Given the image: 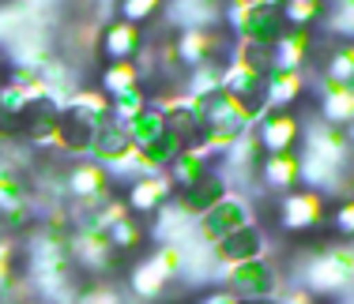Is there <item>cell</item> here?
<instances>
[{
  "label": "cell",
  "mask_w": 354,
  "mask_h": 304,
  "mask_svg": "<svg viewBox=\"0 0 354 304\" xmlns=\"http://www.w3.org/2000/svg\"><path fill=\"white\" fill-rule=\"evenodd\" d=\"M301 154V181H309V188L324 192V184L332 188L335 176L343 173L351 162V139L343 128H332V124L317 121V124H306V139L298 147Z\"/></svg>",
  "instance_id": "6da1fadb"
},
{
  "label": "cell",
  "mask_w": 354,
  "mask_h": 304,
  "mask_svg": "<svg viewBox=\"0 0 354 304\" xmlns=\"http://www.w3.org/2000/svg\"><path fill=\"white\" fill-rule=\"evenodd\" d=\"M61 188H64V196H68L64 207L72 210V218H80V214H91V210L106 207L109 199H117V176L109 173L106 165L83 158V162H72L64 169Z\"/></svg>",
  "instance_id": "7a4b0ae2"
},
{
  "label": "cell",
  "mask_w": 354,
  "mask_h": 304,
  "mask_svg": "<svg viewBox=\"0 0 354 304\" xmlns=\"http://www.w3.org/2000/svg\"><path fill=\"white\" fill-rule=\"evenodd\" d=\"M223 27L238 45H275L286 34L283 8H245L238 0H223Z\"/></svg>",
  "instance_id": "3957f363"
},
{
  "label": "cell",
  "mask_w": 354,
  "mask_h": 304,
  "mask_svg": "<svg viewBox=\"0 0 354 304\" xmlns=\"http://www.w3.org/2000/svg\"><path fill=\"white\" fill-rule=\"evenodd\" d=\"M181 267H185V252L177 248V244H162V248H155L151 256H140L136 263H132V270H129L132 297L158 301L166 290H170L174 278L181 274Z\"/></svg>",
  "instance_id": "277c9868"
},
{
  "label": "cell",
  "mask_w": 354,
  "mask_h": 304,
  "mask_svg": "<svg viewBox=\"0 0 354 304\" xmlns=\"http://www.w3.org/2000/svg\"><path fill=\"white\" fill-rule=\"evenodd\" d=\"M351 282H354V244H332V248H320L306 259L298 285H306L320 297V293H335Z\"/></svg>",
  "instance_id": "5b68a950"
},
{
  "label": "cell",
  "mask_w": 354,
  "mask_h": 304,
  "mask_svg": "<svg viewBox=\"0 0 354 304\" xmlns=\"http://www.w3.org/2000/svg\"><path fill=\"white\" fill-rule=\"evenodd\" d=\"M328 218V196L317 188H294L279 199V210H275V222H279L283 233L290 236H309L324 225Z\"/></svg>",
  "instance_id": "8992f818"
},
{
  "label": "cell",
  "mask_w": 354,
  "mask_h": 304,
  "mask_svg": "<svg viewBox=\"0 0 354 304\" xmlns=\"http://www.w3.org/2000/svg\"><path fill=\"white\" fill-rule=\"evenodd\" d=\"M87 158L98 165H106L113 176H124V173L140 176V150L132 147V135L121 121H106L102 128L95 132V143H91Z\"/></svg>",
  "instance_id": "52a82bcc"
},
{
  "label": "cell",
  "mask_w": 354,
  "mask_h": 304,
  "mask_svg": "<svg viewBox=\"0 0 354 304\" xmlns=\"http://www.w3.org/2000/svg\"><path fill=\"white\" fill-rule=\"evenodd\" d=\"M68 256H72L75 267L95 274V278H106L109 270L117 267V252H113V244H109V233L98 230L87 218L75 222V230L68 236Z\"/></svg>",
  "instance_id": "ba28073f"
},
{
  "label": "cell",
  "mask_w": 354,
  "mask_h": 304,
  "mask_svg": "<svg viewBox=\"0 0 354 304\" xmlns=\"http://www.w3.org/2000/svg\"><path fill=\"white\" fill-rule=\"evenodd\" d=\"M223 282H226V290H230L238 301H275L279 290H283L279 270H275V263L268 256L223 270Z\"/></svg>",
  "instance_id": "9c48e42d"
},
{
  "label": "cell",
  "mask_w": 354,
  "mask_h": 304,
  "mask_svg": "<svg viewBox=\"0 0 354 304\" xmlns=\"http://www.w3.org/2000/svg\"><path fill=\"white\" fill-rule=\"evenodd\" d=\"M257 135L260 150L268 154H290V150L301 147V139H306V121H301L294 109H268L264 121L252 128Z\"/></svg>",
  "instance_id": "30bf717a"
},
{
  "label": "cell",
  "mask_w": 354,
  "mask_h": 304,
  "mask_svg": "<svg viewBox=\"0 0 354 304\" xmlns=\"http://www.w3.org/2000/svg\"><path fill=\"white\" fill-rule=\"evenodd\" d=\"M223 90L238 98L245 109H252L257 116L268 113V75H260L257 68H249L238 57H230V64L223 68Z\"/></svg>",
  "instance_id": "8fae6325"
},
{
  "label": "cell",
  "mask_w": 354,
  "mask_h": 304,
  "mask_svg": "<svg viewBox=\"0 0 354 304\" xmlns=\"http://www.w3.org/2000/svg\"><path fill=\"white\" fill-rule=\"evenodd\" d=\"M61 109H64L61 98L30 101L27 113H23V121H19V143H27V147H35V150H53L57 124H61Z\"/></svg>",
  "instance_id": "7c38bea8"
},
{
  "label": "cell",
  "mask_w": 354,
  "mask_h": 304,
  "mask_svg": "<svg viewBox=\"0 0 354 304\" xmlns=\"http://www.w3.org/2000/svg\"><path fill=\"white\" fill-rule=\"evenodd\" d=\"M102 124H106V121H98V116L83 113L80 105H68V101H64L53 150H61V154H68V158H87L91 143H95V132L102 128Z\"/></svg>",
  "instance_id": "4fadbf2b"
},
{
  "label": "cell",
  "mask_w": 354,
  "mask_h": 304,
  "mask_svg": "<svg viewBox=\"0 0 354 304\" xmlns=\"http://www.w3.org/2000/svg\"><path fill=\"white\" fill-rule=\"evenodd\" d=\"M252 222V210H249V203L241 199V196H226L218 207H212L204 218L196 222V236L207 244V248H215L218 241H226L230 233H238L241 225H249Z\"/></svg>",
  "instance_id": "5bb4252c"
},
{
  "label": "cell",
  "mask_w": 354,
  "mask_h": 304,
  "mask_svg": "<svg viewBox=\"0 0 354 304\" xmlns=\"http://www.w3.org/2000/svg\"><path fill=\"white\" fill-rule=\"evenodd\" d=\"M177 196L170 173H143V176H132L129 188H124V203L136 218H147V214H158L162 207H170Z\"/></svg>",
  "instance_id": "9a60e30c"
},
{
  "label": "cell",
  "mask_w": 354,
  "mask_h": 304,
  "mask_svg": "<svg viewBox=\"0 0 354 304\" xmlns=\"http://www.w3.org/2000/svg\"><path fill=\"white\" fill-rule=\"evenodd\" d=\"M226 196H234V192H230V181H226V176L215 169V173L204 176V181L192 184V188H181V192H177V196H174V210H177L181 218H189V222H200V218H204L212 207H218Z\"/></svg>",
  "instance_id": "2e32d148"
},
{
  "label": "cell",
  "mask_w": 354,
  "mask_h": 304,
  "mask_svg": "<svg viewBox=\"0 0 354 304\" xmlns=\"http://www.w3.org/2000/svg\"><path fill=\"white\" fill-rule=\"evenodd\" d=\"M98 49H102V64H117V61L136 64L147 53V38H143V27H136V23L109 19L102 34H98Z\"/></svg>",
  "instance_id": "e0dca14e"
},
{
  "label": "cell",
  "mask_w": 354,
  "mask_h": 304,
  "mask_svg": "<svg viewBox=\"0 0 354 304\" xmlns=\"http://www.w3.org/2000/svg\"><path fill=\"white\" fill-rule=\"evenodd\" d=\"M264 252H268V233L260 230V222H249L238 233H230L226 241H218L212 256L223 270H230L238 263H249V259H264Z\"/></svg>",
  "instance_id": "ac0fdd59"
},
{
  "label": "cell",
  "mask_w": 354,
  "mask_h": 304,
  "mask_svg": "<svg viewBox=\"0 0 354 304\" xmlns=\"http://www.w3.org/2000/svg\"><path fill=\"white\" fill-rule=\"evenodd\" d=\"M27 252L19 248V241L8 233H0V297H15L19 290H27Z\"/></svg>",
  "instance_id": "d6986e66"
},
{
  "label": "cell",
  "mask_w": 354,
  "mask_h": 304,
  "mask_svg": "<svg viewBox=\"0 0 354 304\" xmlns=\"http://www.w3.org/2000/svg\"><path fill=\"white\" fill-rule=\"evenodd\" d=\"M313 49H317L313 30L286 27V34H283V38L272 45V53H275V68H286V72H306V64L313 61Z\"/></svg>",
  "instance_id": "ffe728a7"
},
{
  "label": "cell",
  "mask_w": 354,
  "mask_h": 304,
  "mask_svg": "<svg viewBox=\"0 0 354 304\" xmlns=\"http://www.w3.org/2000/svg\"><path fill=\"white\" fill-rule=\"evenodd\" d=\"M257 173H260V181H264V188L286 196V192L301 188V154L298 150H290V154H268Z\"/></svg>",
  "instance_id": "44dd1931"
},
{
  "label": "cell",
  "mask_w": 354,
  "mask_h": 304,
  "mask_svg": "<svg viewBox=\"0 0 354 304\" xmlns=\"http://www.w3.org/2000/svg\"><path fill=\"white\" fill-rule=\"evenodd\" d=\"M317 113L324 124L347 132L354 124V87H339V83H324L317 98Z\"/></svg>",
  "instance_id": "7402d4cb"
},
{
  "label": "cell",
  "mask_w": 354,
  "mask_h": 304,
  "mask_svg": "<svg viewBox=\"0 0 354 304\" xmlns=\"http://www.w3.org/2000/svg\"><path fill=\"white\" fill-rule=\"evenodd\" d=\"M306 98V72H268V109H294Z\"/></svg>",
  "instance_id": "603a6c76"
},
{
  "label": "cell",
  "mask_w": 354,
  "mask_h": 304,
  "mask_svg": "<svg viewBox=\"0 0 354 304\" xmlns=\"http://www.w3.org/2000/svg\"><path fill=\"white\" fill-rule=\"evenodd\" d=\"M166 173H170L174 188L181 192V188H192L196 181H204L207 173H215V165H212V154H207L204 147H189V150L177 154V162L166 169Z\"/></svg>",
  "instance_id": "cb8c5ba5"
},
{
  "label": "cell",
  "mask_w": 354,
  "mask_h": 304,
  "mask_svg": "<svg viewBox=\"0 0 354 304\" xmlns=\"http://www.w3.org/2000/svg\"><path fill=\"white\" fill-rule=\"evenodd\" d=\"M35 199V176L19 162H0V207Z\"/></svg>",
  "instance_id": "d4e9b609"
},
{
  "label": "cell",
  "mask_w": 354,
  "mask_h": 304,
  "mask_svg": "<svg viewBox=\"0 0 354 304\" xmlns=\"http://www.w3.org/2000/svg\"><path fill=\"white\" fill-rule=\"evenodd\" d=\"M181 150H185L181 139H177L170 128H166V135H158L151 147L140 150V176H143V173H166V169L177 162V154H181Z\"/></svg>",
  "instance_id": "484cf974"
},
{
  "label": "cell",
  "mask_w": 354,
  "mask_h": 304,
  "mask_svg": "<svg viewBox=\"0 0 354 304\" xmlns=\"http://www.w3.org/2000/svg\"><path fill=\"white\" fill-rule=\"evenodd\" d=\"M324 83H339V87H354V41L343 38L328 49L324 64H320Z\"/></svg>",
  "instance_id": "4316f807"
},
{
  "label": "cell",
  "mask_w": 354,
  "mask_h": 304,
  "mask_svg": "<svg viewBox=\"0 0 354 304\" xmlns=\"http://www.w3.org/2000/svg\"><path fill=\"white\" fill-rule=\"evenodd\" d=\"M124 128H129V135H132V147L143 150V147H151L158 135H166V113H162L158 105H147L143 113L132 116Z\"/></svg>",
  "instance_id": "83f0119b"
},
{
  "label": "cell",
  "mask_w": 354,
  "mask_h": 304,
  "mask_svg": "<svg viewBox=\"0 0 354 304\" xmlns=\"http://www.w3.org/2000/svg\"><path fill=\"white\" fill-rule=\"evenodd\" d=\"M98 87L113 98V94H121V90H129V87H143V72H140V64H129V61L102 64V72H98Z\"/></svg>",
  "instance_id": "f1b7e54d"
},
{
  "label": "cell",
  "mask_w": 354,
  "mask_h": 304,
  "mask_svg": "<svg viewBox=\"0 0 354 304\" xmlns=\"http://www.w3.org/2000/svg\"><path fill=\"white\" fill-rule=\"evenodd\" d=\"M283 15H286V27L313 30L328 19V0H286Z\"/></svg>",
  "instance_id": "f546056e"
},
{
  "label": "cell",
  "mask_w": 354,
  "mask_h": 304,
  "mask_svg": "<svg viewBox=\"0 0 354 304\" xmlns=\"http://www.w3.org/2000/svg\"><path fill=\"white\" fill-rule=\"evenodd\" d=\"M109 244H113L117 256H136L143 244H147V230H143V222L136 214H129L109 230Z\"/></svg>",
  "instance_id": "4dcf8cb0"
},
{
  "label": "cell",
  "mask_w": 354,
  "mask_h": 304,
  "mask_svg": "<svg viewBox=\"0 0 354 304\" xmlns=\"http://www.w3.org/2000/svg\"><path fill=\"white\" fill-rule=\"evenodd\" d=\"M68 105H80L83 113L98 116V121H113V101L102 87H75L68 94Z\"/></svg>",
  "instance_id": "1f68e13d"
},
{
  "label": "cell",
  "mask_w": 354,
  "mask_h": 304,
  "mask_svg": "<svg viewBox=\"0 0 354 304\" xmlns=\"http://www.w3.org/2000/svg\"><path fill=\"white\" fill-rule=\"evenodd\" d=\"M38 222V210H35V199L27 203H8L0 207V233L15 236V233H30V225Z\"/></svg>",
  "instance_id": "d6a6232c"
},
{
  "label": "cell",
  "mask_w": 354,
  "mask_h": 304,
  "mask_svg": "<svg viewBox=\"0 0 354 304\" xmlns=\"http://www.w3.org/2000/svg\"><path fill=\"white\" fill-rule=\"evenodd\" d=\"M166 0H117V19L136 23V27H147L162 15Z\"/></svg>",
  "instance_id": "836d02e7"
},
{
  "label": "cell",
  "mask_w": 354,
  "mask_h": 304,
  "mask_svg": "<svg viewBox=\"0 0 354 304\" xmlns=\"http://www.w3.org/2000/svg\"><path fill=\"white\" fill-rule=\"evenodd\" d=\"M109 101H113V121L129 124L132 116L151 105V94H147V87H129V90H121V94H113Z\"/></svg>",
  "instance_id": "e575fe53"
},
{
  "label": "cell",
  "mask_w": 354,
  "mask_h": 304,
  "mask_svg": "<svg viewBox=\"0 0 354 304\" xmlns=\"http://www.w3.org/2000/svg\"><path fill=\"white\" fill-rule=\"evenodd\" d=\"M75 304H121V290L109 278H95L75 290Z\"/></svg>",
  "instance_id": "d590c367"
},
{
  "label": "cell",
  "mask_w": 354,
  "mask_h": 304,
  "mask_svg": "<svg viewBox=\"0 0 354 304\" xmlns=\"http://www.w3.org/2000/svg\"><path fill=\"white\" fill-rule=\"evenodd\" d=\"M332 230L343 241H354V199H339V207L332 210Z\"/></svg>",
  "instance_id": "8d00e7d4"
},
{
  "label": "cell",
  "mask_w": 354,
  "mask_h": 304,
  "mask_svg": "<svg viewBox=\"0 0 354 304\" xmlns=\"http://www.w3.org/2000/svg\"><path fill=\"white\" fill-rule=\"evenodd\" d=\"M275 304H320V297L313 290H306V285H286L283 282V290H279V297H275Z\"/></svg>",
  "instance_id": "74e56055"
},
{
  "label": "cell",
  "mask_w": 354,
  "mask_h": 304,
  "mask_svg": "<svg viewBox=\"0 0 354 304\" xmlns=\"http://www.w3.org/2000/svg\"><path fill=\"white\" fill-rule=\"evenodd\" d=\"M196 304H238V297H234V293L223 285V290H207V293H204V297H200Z\"/></svg>",
  "instance_id": "f35d334b"
},
{
  "label": "cell",
  "mask_w": 354,
  "mask_h": 304,
  "mask_svg": "<svg viewBox=\"0 0 354 304\" xmlns=\"http://www.w3.org/2000/svg\"><path fill=\"white\" fill-rule=\"evenodd\" d=\"M335 30H343L347 38L354 41V12H347V15H335Z\"/></svg>",
  "instance_id": "ab89813d"
},
{
  "label": "cell",
  "mask_w": 354,
  "mask_h": 304,
  "mask_svg": "<svg viewBox=\"0 0 354 304\" xmlns=\"http://www.w3.org/2000/svg\"><path fill=\"white\" fill-rule=\"evenodd\" d=\"M238 4H245V8H283L286 0H238Z\"/></svg>",
  "instance_id": "60d3db41"
},
{
  "label": "cell",
  "mask_w": 354,
  "mask_h": 304,
  "mask_svg": "<svg viewBox=\"0 0 354 304\" xmlns=\"http://www.w3.org/2000/svg\"><path fill=\"white\" fill-rule=\"evenodd\" d=\"M335 8H339V15H347L354 12V0H335Z\"/></svg>",
  "instance_id": "b9f144b4"
},
{
  "label": "cell",
  "mask_w": 354,
  "mask_h": 304,
  "mask_svg": "<svg viewBox=\"0 0 354 304\" xmlns=\"http://www.w3.org/2000/svg\"><path fill=\"white\" fill-rule=\"evenodd\" d=\"M8 75V64H4V53H0V79Z\"/></svg>",
  "instance_id": "7bdbcfd3"
},
{
  "label": "cell",
  "mask_w": 354,
  "mask_h": 304,
  "mask_svg": "<svg viewBox=\"0 0 354 304\" xmlns=\"http://www.w3.org/2000/svg\"><path fill=\"white\" fill-rule=\"evenodd\" d=\"M238 304H275V301H238Z\"/></svg>",
  "instance_id": "ee69618b"
},
{
  "label": "cell",
  "mask_w": 354,
  "mask_h": 304,
  "mask_svg": "<svg viewBox=\"0 0 354 304\" xmlns=\"http://www.w3.org/2000/svg\"><path fill=\"white\" fill-rule=\"evenodd\" d=\"M347 139H351V147H354V124H351V128H347Z\"/></svg>",
  "instance_id": "f6af8a7d"
},
{
  "label": "cell",
  "mask_w": 354,
  "mask_h": 304,
  "mask_svg": "<svg viewBox=\"0 0 354 304\" xmlns=\"http://www.w3.org/2000/svg\"><path fill=\"white\" fill-rule=\"evenodd\" d=\"M200 4H218V0H200Z\"/></svg>",
  "instance_id": "bcb514c9"
}]
</instances>
